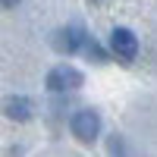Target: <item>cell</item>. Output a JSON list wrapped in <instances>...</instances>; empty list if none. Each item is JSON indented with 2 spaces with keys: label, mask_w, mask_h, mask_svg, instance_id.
Returning a JSON list of instances; mask_svg holds the SVG:
<instances>
[{
  "label": "cell",
  "mask_w": 157,
  "mask_h": 157,
  "mask_svg": "<svg viewBox=\"0 0 157 157\" xmlns=\"http://www.w3.org/2000/svg\"><path fill=\"white\" fill-rule=\"evenodd\" d=\"M85 78H82V72H78L75 66H66V63H63V66H54L47 72V88L50 91H75L78 85H82Z\"/></svg>",
  "instance_id": "6da1fadb"
},
{
  "label": "cell",
  "mask_w": 157,
  "mask_h": 157,
  "mask_svg": "<svg viewBox=\"0 0 157 157\" xmlns=\"http://www.w3.org/2000/svg\"><path fill=\"white\" fill-rule=\"evenodd\" d=\"M72 135L78 138V141H85V145H91V141L98 138V132H101V116L94 113V110H78L75 116H72Z\"/></svg>",
  "instance_id": "7a4b0ae2"
},
{
  "label": "cell",
  "mask_w": 157,
  "mask_h": 157,
  "mask_svg": "<svg viewBox=\"0 0 157 157\" xmlns=\"http://www.w3.org/2000/svg\"><path fill=\"white\" fill-rule=\"evenodd\" d=\"M110 50H113V57H120L123 63H132L135 54H138V38L129 32V29H113V35H110Z\"/></svg>",
  "instance_id": "3957f363"
},
{
  "label": "cell",
  "mask_w": 157,
  "mask_h": 157,
  "mask_svg": "<svg viewBox=\"0 0 157 157\" xmlns=\"http://www.w3.org/2000/svg\"><path fill=\"white\" fill-rule=\"evenodd\" d=\"M88 44V35L78 29V25H69V29H60L54 35V47L60 54H75V50H85Z\"/></svg>",
  "instance_id": "277c9868"
},
{
  "label": "cell",
  "mask_w": 157,
  "mask_h": 157,
  "mask_svg": "<svg viewBox=\"0 0 157 157\" xmlns=\"http://www.w3.org/2000/svg\"><path fill=\"white\" fill-rule=\"evenodd\" d=\"M6 116L16 123H29L32 120V101L29 98H6Z\"/></svg>",
  "instance_id": "5b68a950"
},
{
  "label": "cell",
  "mask_w": 157,
  "mask_h": 157,
  "mask_svg": "<svg viewBox=\"0 0 157 157\" xmlns=\"http://www.w3.org/2000/svg\"><path fill=\"white\" fill-rule=\"evenodd\" d=\"M85 54H88V60H98V63H104L107 57H104V50H101V44L94 41V38H88V44H85Z\"/></svg>",
  "instance_id": "8992f818"
},
{
  "label": "cell",
  "mask_w": 157,
  "mask_h": 157,
  "mask_svg": "<svg viewBox=\"0 0 157 157\" xmlns=\"http://www.w3.org/2000/svg\"><path fill=\"white\" fill-rule=\"evenodd\" d=\"M16 3H19V0H3V6H6V10H10V6H16Z\"/></svg>",
  "instance_id": "52a82bcc"
}]
</instances>
